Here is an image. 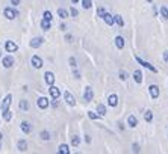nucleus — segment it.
I'll return each instance as SVG.
<instances>
[{"mask_svg": "<svg viewBox=\"0 0 168 154\" xmlns=\"http://www.w3.org/2000/svg\"><path fill=\"white\" fill-rule=\"evenodd\" d=\"M20 128L26 133V135H29L30 132H32V125L28 122V121H21V124H20Z\"/></svg>", "mask_w": 168, "mask_h": 154, "instance_id": "14", "label": "nucleus"}, {"mask_svg": "<svg viewBox=\"0 0 168 154\" xmlns=\"http://www.w3.org/2000/svg\"><path fill=\"white\" fill-rule=\"evenodd\" d=\"M127 125H129V127H132V128H135V127L138 125V119L133 117V115L127 117Z\"/></svg>", "mask_w": 168, "mask_h": 154, "instance_id": "16", "label": "nucleus"}, {"mask_svg": "<svg viewBox=\"0 0 168 154\" xmlns=\"http://www.w3.org/2000/svg\"><path fill=\"white\" fill-rule=\"evenodd\" d=\"M148 92H150V97H151V98H158V97H159V88H158L156 85H151V86L148 88Z\"/></svg>", "mask_w": 168, "mask_h": 154, "instance_id": "13", "label": "nucleus"}, {"mask_svg": "<svg viewBox=\"0 0 168 154\" xmlns=\"http://www.w3.org/2000/svg\"><path fill=\"white\" fill-rule=\"evenodd\" d=\"M82 6L83 9H89L93 6V0H82Z\"/></svg>", "mask_w": 168, "mask_h": 154, "instance_id": "27", "label": "nucleus"}, {"mask_svg": "<svg viewBox=\"0 0 168 154\" xmlns=\"http://www.w3.org/2000/svg\"><path fill=\"white\" fill-rule=\"evenodd\" d=\"M147 2H148V3H151V2H153V0H147Z\"/></svg>", "mask_w": 168, "mask_h": 154, "instance_id": "46", "label": "nucleus"}, {"mask_svg": "<svg viewBox=\"0 0 168 154\" xmlns=\"http://www.w3.org/2000/svg\"><path fill=\"white\" fill-rule=\"evenodd\" d=\"M73 74H74V77H76V79H79V77H80V74H79V71H77L76 68H74V71H73Z\"/></svg>", "mask_w": 168, "mask_h": 154, "instance_id": "40", "label": "nucleus"}, {"mask_svg": "<svg viewBox=\"0 0 168 154\" xmlns=\"http://www.w3.org/2000/svg\"><path fill=\"white\" fill-rule=\"evenodd\" d=\"M70 12H71V15H73V17H77V15H79V12H77L74 8H71V9H70Z\"/></svg>", "mask_w": 168, "mask_h": 154, "instance_id": "39", "label": "nucleus"}, {"mask_svg": "<svg viewBox=\"0 0 168 154\" xmlns=\"http://www.w3.org/2000/svg\"><path fill=\"white\" fill-rule=\"evenodd\" d=\"M133 79H135L136 83H141V82H143V73H141V70H136V71L133 73Z\"/></svg>", "mask_w": 168, "mask_h": 154, "instance_id": "18", "label": "nucleus"}, {"mask_svg": "<svg viewBox=\"0 0 168 154\" xmlns=\"http://www.w3.org/2000/svg\"><path fill=\"white\" fill-rule=\"evenodd\" d=\"M71 2H73V3H77V2H79V0H71Z\"/></svg>", "mask_w": 168, "mask_h": 154, "instance_id": "45", "label": "nucleus"}, {"mask_svg": "<svg viewBox=\"0 0 168 154\" xmlns=\"http://www.w3.org/2000/svg\"><path fill=\"white\" fill-rule=\"evenodd\" d=\"M120 79H121V80H127V74H126L124 71L120 73Z\"/></svg>", "mask_w": 168, "mask_h": 154, "instance_id": "36", "label": "nucleus"}, {"mask_svg": "<svg viewBox=\"0 0 168 154\" xmlns=\"http://www.w3.org/2000/svg\"><path fill=\"white\" fill-rule=\"evenodd\" d=\"M115 45H117V48H123L124 47V38L123 36H117V38H115Z\"/></svg>", "mask_w": 168, "mask_h": 154, "instance_id": "19", "label": "nucleus"}, {"mask_svg": "<svg viewBox=\"0 0 168 154\" xmlns=\"http://www.w3.org/2000/svg\"><path fill=\"white\" fill-rule=\"evenodd\" d=\"M41 27H43V30H50V21L43 18V21H41Z\"/></svg>", "mask_w": 168, "mask_h": 154, "instance_id": "26", "label": "nucleus"}, {"mask_svg": "<svg viewBox=\"0 0 168 154\" xmlns=\"http://www.w3.org/2000/svg\"><path fill=\"white\" fill-rule=\"evenodd\" d=\"M93 97H94V91H93V88H91V86H86V88H85V94H83L85 101H86V103L93 101Z\"/></svg>", "mask_w": 168, "mask_h": 154, "instance_id": "5", "label": "nucleus"}, {"mask_svg": "<svg viewBox=\"0 0 168 154\" xmlns=\"http://www.w3.org/2000/svg\"><path fill=\"white\" fill-rule=\"evenodd\" d=\"M11 118H12L11 110H9V109H8V110H3V119H5V121H11Z\"/></svg>", "mask_w": 168, "mask_h": 154, "instance_id": "28", "label": "nucleus"}, {"mask_svg": "<svg viewBox=\"0 0 168 154\" xmlns=\"http://www.w3.org/2000/svg\"><path fill=\"white\" fill-rule=\"evenodd\" d=\"M88 117H89V119H98V118H101L97 112H88Z\"/></svg>", "mask_w": 168, "mask_h": 154, "instance_id": "31", "label": "nucleus"}, {"mask_svg": "<svg viewBox=\"0 0 168 154\" xmlns=\"http://www.w3.org/2000/svg\"><path fill=\"white\" fill-rule=\"evenodd\" d=\"M36 104H38V107H40V109H47L50 103H49V98L47 97H40Z\"/></svg>", "mask_w": 168, "mask_h": 154, "instance_id": "9", "label": "nucleus"}, {"mask_svg": "<svg viewBox=\"0 0 168 154\" xmlns=\"http://www.w3.org/2000/svg\"><path fill=\"white\" fill-rule=\"evenodd\" d=\"M30 63H32V67H33V68L40 70V68L43 67V59H41L40 56H32V59H30Z\"/></svg>", "mask_w": 168, "mask_h": 154, "instance_id": "6", "label": "nucleus"}, {"mask_svg": "<svg viewBox=\"0 0 168 154\" xmlns=\"http://www.w3.org/2000/svg\"><path fill=\"white\" fill-rule=\"evenodd\" d=\"M59 154H70V148H68V145L67 144H62V145H59Z\"/></svg>", "mask_w": 168, "mask_h": 154, "instance_id": "20", "label": "nucleus"}, {"mask_svg": "<svg viewBox=\"0 0 168 154\" xmlns=\"http://www.w3.org/2000/svg\"><path fill=\"white\" fill-rule=\"evenodd\" d=\"M44 80H46L47 85H53V83H55V74L51 73V71H47V73L44 74Z\"/></svg>", "mask_w": 168, "mask_h": 154, "instance_id": "12", "label": "nucleus"}, {"mask_svg": "<svg viewBox=\"0 0 168 154\" xmlns=\"http://www.w3.org/2000/svg\"><path fill=\"white\" fill-rule=\"evenodd\" d=\"M18 150H20V151H26V150H28V144H26L24 139L18 140Z\"/></svg>", "mask_w": 168, "mask_h": 154, "instance_id": "24", "label": "nucleus"}, {"mask_svg": "<svg viewBox=\"0 0 168 154\" xmlns=\"http://www.w3.org/2000/svg\"><path fill=\"white\" fill-rule=\"evenodd\" d=\"M71 144H73L74 147H79V145H80V137H79V136H73Z\"/></svg>", "mask_w": 168, "mask_h": 154, "instance_id": "32", "label": "nucleus"}, {"mask_svg": "<svg viewBox=\"0 0 168 154\" xmlns=\"http://www.w3.org/2000/svg\"><path fill=\"white\" fill-rule=\"evenodd\" d=\"M97 113L100 115V117H105V115H106V107L103 104H98L97 106Z\"/></svg>", "mask_w": 168, "mask_h": 154, "instance_id": "23", "label": "nucleus"}, {"mask_svg": "<svg viewBox=\"0 0 168 154\" xmlns=\"http://www.w3.org/2000/svg\"><path fill=\"white\" fill-rule=\"evenodd\" d=\"M40 137H41L43 140H49V139H50V135H49V132H41V133H40Z\"/></svg>", "mask_w": 168, "mask_h": 154, "instance_id": "33", "label": "nucleus"}, {"mask_svg": "<svg viewBox=\"0 0 168 154\" xmlns=\"http://www.w3.org/2000/svg\"><path fill=\"white\" fill-rule=\"evenodd\" d=\"M101 18L105 20V23H106L108 26H112V24H114V17L109 14V12H105V15H103Z\"/></svg>", "mask_w": 168, "mask_h": 154, "instance_id": "17", "label": "nucleus"}, {"mask_svg": "<svg viewBox=\"0 0 168 154\" xmlns=\"http://www.w3.org/2000/svg\"><path fill=\"white\" fill-rule=\"evenodd\" d=\"M114 23H117L120 27H123V26H124V20H123L121 15H114Z\"/></svg>", "mask_w": 168, "mask_h": 154, "instance_id": "21", "label": "nucleus"}, {"mask_svg": "<svg viewBox=\"0 0 168 154\" xmlns=\"http://www.w3.org/2000/svg\"><path fill=\"white\" fill-rule=\"evenodd\" d=\"M108 104H109L111 107H115V106L118 104V97H117V94L109 95V98H108Z\"/></svg>", "mask_w": 168, "mask_h": 154, "instance_id": "15", "label": "nucleus"}, {"mask_svg": "<svg viewBox=\"0 0 168 154\" xmlns=\"http://www.w3.org/2000/svg\"><path fill=\"white\" fill-rule=\"evenodd\" d=\"M70 65H71L73 68H76V67H77V65H76V59H74V58H70Z\"/></svg>", "mask_w": 168, "mask_h": 154, "instance_id": "38", "label": "nucleus"}, {"mask_svg": "<svg viewBox=\"0 0 168 154\" xmlns=\"http://www.w3.org/2000/svg\"><path fill=\"white\" fill-rule=\"evenodd\" d=\"M51 18H53V15H51V12H50V11H46V12H44V20H49V21H51Z\"/></svg>", "mask_w": 168, "mask_h": 154, "instance_id": "34", "label": "nucleus"}, {"mask_svg": "<svg viewBox=\"0 0 168 154\" xmlns=\"http://www.w3.org/2000/svg\"><path fill=\"white\" fill-rule=\"evenodd\" d=\"M144 118H146L147 122H151V121H153V112H151V110H147L146 115H144Z\"/></svg>", "mask_w": 168, "mask_h": 154, "instance_id": "29", "label": "nucleus"}, {"mask_svg": "<svg viewBox=\"0 0 168 154\" xmlns=\"http://www.w3.org/2000/svg\"><path fill=\"white\" fill-rule=\"evenodd\" d=\"M2 65H3V68H11L12 65H14V58L12 56H5L3 60H2Z\"/></svg>", "mask_w": 168, "mask_h": 154, "instance_id": "11", "label": "nucleus"}, {"mask_svg": "<svg viewBox=\"0 0 168 154\" xmlns=\"http://www.w3.org/2000/svg\"><path fill=\"white\" fill-rule=\"evenodd\" d=\"M51 106H53V107H58V101L53 98V101H51Z\"/></svg>", "mask_w": 168, "mask_h": 154, "instance_id": "42", "label": "nucleus"}, {"mask_svg": "<svg viewBox=\"0 0 168 154\" xmlns=\"http://www.w3.org/2000/svg\"><path fill=\"white\" fill-rule=\"evenodd\" d=\"M65 40H67L68 42H71V40H73V36H71V35H67V36H65Z\"/></svg>", "mask_w": 168, "mask_h": 154, "instance_id": "44", "label": "nucleus"}, {"mask_svg": "<svg viewBox=\"0 0 168 154\" xmlns=\"http://www.w3.org/2000/svg\"><path fill=\"white\" fill-rule=\"evenodd\" d=\"M58 15H59V17H61L62 20H64V18H67V17H68V12H67L65 9L59 8V9H58Z\"/></svg>", "mask_w": 168, "mask_h": 154, "instance_id": "25", "label": "nucleus"}, {"mask_svg": "<svg viewBox=\"0 0 168 154\" xmlns=\"http://www.w3.org/2000/svg\"><path fill=\"white\" fill-rule=\"evenodd\" d=\"M161 15L164 20H168V8H165V6L161 8Z\"/></svg>", "mask_w": 168, "mask_h": 154, "instance_id": "30", "label": "nucleus"}, {"mask_svg": "<svg viewBox=\"0 0 168 154\" xmlns=\"http://www.w3.org/2000/svg\"><path fill=\"white\" fill-rule=\"evenodd\" d=\"M135 59H136V62L139 63V65H143L144 68H147V70H150V71H153V73H158V70H156V68H154V67L151 65V63H148V62H146V60H143V59H141L139 56H135Z\"/></svg>", "mask_w": 168, "mask_h": 154, "instance_id": "2", "label": "nucleus"}, {"mask_svg": "<svg viewBox=\"0 0 168 154\" xmlns=\"http://www.w3.org/2000/svg\"><path fill=\"white\" fill-rule=\"evenodd\" d=\"M11 103H12V95L8 94V95L3 98V103H2V112H3V110H8V109L11 107Z\"/></svg>", "mask_w": 168, "mask_h": 154, "instance_id": "8", "label": "nucleus"}, {"mask_svg": "<svg viewBox=\"0 0 168 154\" xmlns=\"http://www.w3.org/2000/svg\"><path fill=\"white\" fill-rule=\"evenodd\" d=\"M132 148H133V153H139V151H141V148H139V145H138V144H133V147H132Z\"/></svg>", "mask_w": 168, "mask_h": 154, "instance_id": "37", "label": "nucleus"}, {"mask_svg": "<svg viewBox=\"0 0 168 154\" xmlns=\"http://www.w3.org/2000/svg\"><path fill=\"white\" fill-rule=\"evenodd\" d=\"M49 92H50L51 98H55V100H58V98L61 97V91H59V88H58V86H55V85H50Z\"/></svg>", "mask_w": 168, "mask_h": 154, "instance_id": "7", "label": "nucleus"}, {"mask_svg": "<svg viewBox=\"0 0 168 154\" xmlns=\"http://www.w3.org/2000/svg\"><path fill=\"white\" fill-rule=\"evenodd\" d=\"M3 15L8 18V20H15L20 14H18V11H15V9H12V8H5V11H3Z\"/></svg>", "mask_w": 168, "mask_h": 154, "instance_id": "1", "label": "nucleus"}, {"mask_svg": "<svg viewBox=\"0 0 168 154\" xmlns=\"http://www.w3.org/2000/svg\"><path fill=\"white\" fill-rule=\"evenodd\" d=\"M164 60L168 62V51H165V53H164Z\"/></svg>", "mask_w": 168, "mask_h": 154, "instance_id": "43", "label": "nucleus"}, {"mask_svg": "<svg viewBox=\"0 0 168 154\" xmlns=\"http://www.w3.org/2000/svg\"><path fill=\"white\" fill-rule=\"evenodd\" d=\"M5 50L8 51V53H14V51L18 50V45L14 41H6L5 42Z\"/></svg>", "mask_w": 168, "mask_h": 154, "instance_id": "4", "label": "nucleus"}, {"mask_svg": "<svg viewBox=\"0 0 168 154\" xmlns=\"http://www.w3.org/2000/svg\"><path fill=\"white\" fill-rule=\"evenodd\" d=\"M105 12H106L105 8H101V6H100V8L97 9V15H98V17H103V15H105Z\"/></svg>", "mask_w": 168, "mask_h": 154, "instance_id": "35", "label": "nucleus"}, {"mask_svg": "<svg viewBox=\"0 0 168 154\" xmlns=\"http://www.w3.org/2000/svg\"><path fill=\"white\" fill-rule=\"evenodd\" d=\"M11 3L14 5V6H18L20 5V0H11Z\"/></svg>", "mask_w": 168, "mask_h": 154, "instance_id": "41", "label": "nucleus"}, {"mask_svg": "<svg viewBox=\"0 0 168 154\" xmlns=\"http://www.w3.org/2000/svg\"><path fill=\"white\" fill-rule=\"evenodd\" d=\"M43 44H44V38H41V36H36V38H33V40L29 42V45H30L32 48H40Z\"/></svg>", "mask_w": 168, "mask_h": 154, "instance_id": "3", "label": "nucleus"}, {"mask_svg": "<svg viewBox=\"0 0 168 154\" xmlns=\"http://www.w3.org/2000/svg\"><path fill=\"white\" fill-rule=\"evenodd\" d=\"M18 107H20L21 110H28V109H29V103H28V100H21V101L18 103Z\"/></svg>", "mask_w": 168, "mask_h": 154, "instance_id": "22", "label": "nucleus"}, {"mask_svg": "<svg viewBox=\"0 0 168 154\" xmlns=\"http://www.w3.org/2000/svg\"><path fill=\"white\" fill-rule=\"evenodd\" d=\"M0 58H2V50H0Z\"/></svg>", "mask_w": 168, "mask_h": 154, "instance_id": "47", "label": "nucleus"}, {"mask_svg": "<svg viewBox=\"0 0 168 154\" xmlns=\"http://www.w3.org/2000/svg\"><path fill=\"white\" fill-rule=\"evenodd\" d=\"M64 98H65V103L67 104H70V106H76V100H74V97H73V94L71 92H64Z\"/></svg>", "mask_w": 168, "mask_h": 154, "instance_id": "10", "label": "nucleus"}]
</instances>
